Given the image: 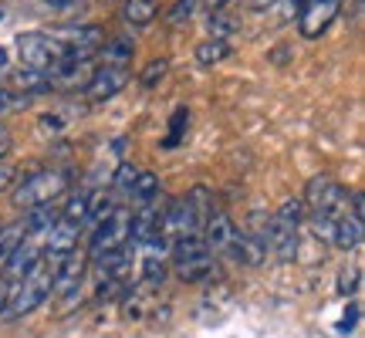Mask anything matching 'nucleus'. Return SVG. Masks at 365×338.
<instances>
[{
	"mask_svg": "<svg viewBox=\"0 0 365 338\" xmlns=\"http://www.w3.org/2000/svg\"><path fill=\"white\" fill-rule=\"evenodd\" d=\"M51 277H54V267L41 257L21 281L11 285V298H7V308H4L0 318H4V322H21L24 314L38 312L41 304L51 298Z\"/></svg>",
	"mask_w": 365,
	"mask_h": 338,
	"instance_id": "nucleus-1",
	"label": "nucleus"
},
{
	"mask_svg": "<svg viewBox=\"0 0 365 338\" xmlns=\"http://www.w3.org/2000/svg\"><path fill=\"white\" fill-rule=\"evenodd\" d=\"M301 223H304V203H301V196H287L284 203L274 210V217H267V230H264L267 254H274L277 260L298 257Z\"/></svg>",
	"mask_w": 365,
	"mask_h": 338,
	"instance_id": "nucleus-2",
	"label": "nucleus"
},
{
	"mask_svg": "<svg viewBox=\"0 0 365 338\" xmlns=\"http://www.w3.org/2000/svg\"><path fill=\"white\" fill-rule=\"evenodd\" d=\"M170 267L176 271L180 281L186 285H200L213 277L217 271V254L203 244V237H182L170 244Z\"/></svg>",
	"mask_w": 365,
	"mask_h": 338,
	"instance_id": "nucleus-3",
	"label": "nucleus"
},
{
	"mask_svg": "<svg viewBox=\"0 0 365 338\" xmlns=\"http://www.w3.org/2000/svg\"><path fill=\"white\" fill-rule=\"evenodd\" d=\"M68 186H71V173L68 169H38V173H31L27 180L14 186V207L21 210L48 207L58 196L68 193Z\"/></svg>",
	"mask_w": 365,
	"mask_h": 338,
	"instance_id": "nucleus-4",
	"label": "nucleus"
},
{
	"mask_svg": "<svg viewBox=\"0 0 365 338\" xmlns=\"http://www.w3.org/2000/svg\"><path fill=\"white\" fill-rule=\"evenodd\" d=\"M129 237H132V207H122V203H118L98 227H91L88 250H85V254H88V264L108 257V254H115V250H125L132 244Z\"/></svg>",
	"mask_w": 365,
	"mask_h": 338,
	"instance_id": "nucleus-5",
	"label": "nucleus"
},
{
	"mask_svg": "<svg viewBox=\"0 0 365 338\" xmlns=\"http://www.w3.org/2000/svg\"><path fill=\"white\" fill-rule=\"evenodd\" d=\"M301 203H304V217H328V220H339L341 213L349 210V190H345L335 176L322 173V176H312V180H308Z\"/></svg>",
	"mask_w": 365,
	"mask_h": 338,
	"instance_id": "nucleus-6",
	"label": "nucleus"
},
{
	"mask_svg": "<svg viewBox=\"0 0 365 338\" xmlns=\"http://www.w3.org/2000/svg\"><path fill=\"white\" fill-rule=\"evenodd\" d=\"M17 54H21V65L31 71H44L51 75L54 68H61L68 61V48L61 44L58 34H44V31H27L17 38Z\"/></svg>",
	"mask_w": 365,
	"mask_h": 338,
	"instance_id": "nucleus-7",
	"label": "nucleus"
},
{
	"mask_svg": "<svg viewBox=\"0 0 365 338\" xmlns=\"http://www.w3.org/2000/svg\"><path fill=\"white\" fill-rule=\"evenodd\" d=\"M88 254L81 247H75L71 254H68L65 260H58L54 264V277H51V295L54 298H78L81 291V281H85V274H88Z\"/></svg>",
	"mask_w": 365,
	"mask_h": 338,
	"instance_id": "nucleus-8",
	"label": "nucleus"
},
{
	"mask_svg": "<svg viewBox=\"0 0 365 338\" xmlns=\"http://www.w3.org/2000/svg\"><path fill=\"white\" fill-rule=\"evenodd\" d=\"M237 227L234 220H230V213L220 207V203H213L207 213V220H203V230H200V237H203V244H207L217 257H230V247H234L237 240Z\"/></svg>",
	"mask_w": 365,
	"mask_h": 338,
	"instance_id": "nucleus-9",
	"label": "nucleus"
},
{
	"mask_svg": "<svg viewBox=\"0 0 365 338\" xmlns=\"http://www.w3.org/2000/svg\"><path fill=\"white\" fill-rule=\"evenodd\" d=\"M341 4L345 0H304V7L298 11V34L301 38H322L328 27L339 21Z\"/></svg>",
	"mask_w": 365,
	"mask_h": 338,
	"instance_id": "nucleus-10",
	"label": "nucleus"
},
{
	"mask_svg": "<svg viewBox=\"0 0 365 338\" xmlns=\"http://www.w3.org/2000/svg\"><path fill=\"white\" fill-rule=\"evenodd\" d=\"M125 85H129V68L95 65L88 85H85V95H88L91 102H108V98H115Z\"/></svg>",
	"mask_w": 365,
	"mask_h": 338,
	"instance_id": "nucleus-11",
	"label": "nucleus"
},
{
	"mask_svg": "<svg viewBox=\"0 0 365 338\" xmlns=\"http://www.w3.org/2000/svg\"><path fill=\"white\" fill-rule=\"evenodd\" d=\"M58 38H61V44L68 48V58H95L98 48L108 41L105 38V27H98V24L71 27V31H61Z\"/></svg>",
	"mask_w": 365,
	"mask_h": 338,
	"instance_id": "nucleus-12",
	"label": "nucleus"
},
{
	"mask_svg": "<svg viewBox=\"0 0 365 338\" xmlns=\"http://www.w3.org/2000/svg\"><path fill=\"white\" fill-rule=\"evenodd\" d=\"M132 54H135V44H132L129 38H112L98 48L95 61H98V65H112V68H129Z\"/></svg>",
	"mask_w": 365,
	"mask_h": 338,
	"instance_id": "nucleus-13",
	"label": "nucleus"
},
{
	"mask_svg": "<svg viewBox=\"0 0 365 338\" xmlns=\"http://www.w3.org/2000/svg\"><path fill=\"white\" fill-rule=\"evenodd\" d=\"M125 196H129V203H135V207H145V203H153L156 196H163L159 176H156V173H149V169H139Z\"/></svg>",
	"mask_w": 365,
	"mask_h": 338,
	"instance_id": "nucleus-14",
	"label": "nucleus"
},
{
	"mask_svg": "<svg viewBox=\"0 0 365 338\" xmlns=\"http://www.w3.org/2000/svg\"><path fill=\"white\" fill-rule=\"evenodd\" d=\"M58 220V207L48 203V207H34V210H24V220H21V230L27 237H38L44 240V234L51 230V223Z\"/></svg>",
	"mask_w": 365,
	"mask_h": 338,
	"instance_id": "nucleus-15",
	"label": "nucleus"
},
{
	"mask_svg": "<svg viewBox=\"0 0 365 338\" xmlns=\"http://www.w3.org/2000/svg\"><path fill=\"white\" fill-rule=\"evenodd\" d=\"M156 14H159V0H125V4H122V21L132 27L153 24Z\"/></svg>",
	"mask_w": 365,
	"mask_h": 338,
	"instance_id": "nucleus-16",
	"label": "nucleus"
},
{
	"mask_svg": "<svg viewBox=\"0 0 365 338\" xmlns=\"http://www.w3.org/2000/svg\"><path fill=\"white\" fill-rule=\"evenodd\" d=\"M227 54H230V44H227V41L207 38L196 48V61L203 68H213V65H220V61H227Z\"/></svg>",
	"mask_w": 365,
	"mask_h": 338,
	"instance_id": "nucleus-17",
	"label": "nucleus"
},
{
	"mask_svg": "<svg viewBox=\"0 0 365 338\" xmlns=\"http://www.w3.org/2000/svg\"><path fill=\"white\" fill-rule=\"evenodd\" d=\"M166 71H170V61H166V58H153V61L145 65V71L139 75V85H143V88H156L159 81L166 78Z\"/></svg>",
	"mask_w": 365,
	"mask_h": 338,
	"instance_id": "nucleus-18",
	"label": "nucleus"
},
{
	"mask_svg": "<svg viewBox=\"0 0 365 338\" xmlns=\"http://www.w3.org/2000/svg\"><path fill=\"white\" fill-rule=\"evenodd\" d=\"M186 126H190V108H176L173 112V122H170V135H166V149H176L182 139V132H186Z\"/></svg>",
	"mask_w": 365,
	"mask_h": 338,
	"instance_id": "nucleus-19",
	"label": "nucleus"
},
{
	"mask_svg": "<svg viewBox=\"0 0 365 338\" xmlns=\"http://www.w3.org/2000/svg\"><path fill=\"white\" fill-rule=\"evenodd\" d=\"M237 27L234 17H227V11H217V14H210V38H217V41H227V34Z\"/></svg>",
	"mask_w": 365,
	"mask_h": 338,
	"instance_id": "nucleus-20",
	"label": "nucleus"
},
{
	"mask_svg": "<svg viewBox=\"0 0 365 338\" xmlns=\"http://www.w3.org/2000/svg\"><path fill=\"white\" fill-rule=\"evenodd\" d=\"M196 4H200V0H176V4H173V11L166 14V17H170V24H186V21L196 14Z\"/></svg>",
	"mask_w": 365,
	"mask_h": 338,
	"instance_id": "nucleus-21",
	"label": "nucleus"
},
{
	"mask_svg": "<svg viewBox=\"0 0 365 338\" xmlns=\"http://www.w3.org/2000/svg\"><path fill=\"white\" fill-rule=\"evenodd\" d=\"M135 173H139L135 166H129V163H122V166L115 169V180H112V190L125 196V193H129V186H132V180H135Z\"/></svg>",
	"mask_w": 365,
	"mask_h": 338,
	"instance_id": "nucleus-22",
	"label": "nucleus"
},
{
	"mask_svg": "<svg viewBox=\"0 0 365 338\" xmlns=\"http://www.w3.org/2000/svg\"><path fill=\"white\" fill-rule=\"evenodd\" d=\"M355 287H359V271H341L339 274V295H355Z\"/></svg>",
	"mask_w": 365,
	"mask_h": 338,
	"instance_id": "nucleus-23",
	"label": "nucleus"
},
{
	"mask_svg": "<svg viewBox=\"0 0 365 338\" xmlns=\"http://www.w3.org/2000/svg\"><path fill=\"white\" fill-rule=\"evenodd\" d=\"M14 102H21V95H14V91L0 88V116H4V112H7V108H11ZM24 102H27V98H24Z\"/></svg>",
	"mask_w": 365,
	"mask_h": 338,
	"instance_id": "nucleus-24",
	"label": "nucleus"
},
{
	"mask_svg": "<svg viewBox=\"0 0 365 338\" xmlns=\"http://www.w3.org/2000/svg\"><path fill=\"white\" fill-rule=\"evenodd\" d=\"M7 298H11V281L0 274V314H4V308H7Z\"/></svg>",
	"mask_w": 365,
	"mask_h": 338,
	"instance_id": "nucleus-25",
	"label": "nucleus"
},
{
	"mask_svg": "<svg viewBox=\"0 0 365 338\" xmlns=\"http://www.w3.org/2000/svg\"><path fill=\"white\" fill-rule=\"evenodd\" d=\"M7 153H11V132L0 126V163H4V156H7Z\"/></svg>",
	"mask_w": 365,
	"mask_h": 338,
	"instance_id": "nucleus-26",
	"label": "nucleus"
},
{
	"mask_svg": "<svg viewBox=\"0 0 365 338\" xmlns=\"http://www.w3.org/2000/svg\"><path fill=\"white\" fill-rule=\"evenodd\" d=\"M203 4H207L210 14H217V11H227V7H230L234 0H203Z\"/></svg>",
	"mask_w": 365,
	"mask_h": 338,
	"instance_id": "nucleus-27",
	"label": "nucleus"
},
{
	"mask_svg": "<svg viewBox=\"0 0 365 338\" xmlns=\"http://www.w3.org/2000/svg\"><path fill=\"white\" fill-rule=\"evenodd\" d=\"M284 7H287L284 17H298V11L304 7V0H284Z\"/></svg>",
	"mask_w": 365,
	"mask_h": 338,
	"instance_id": "nucleus-28",
	"label": "nucleus"
},
{
	"mask_svg": "<svg viewBox=\"0 0 365 338\" xmlns=\"http://www.w3.org/2000/svg\"><path fill=\"white\" fill-rule=\"evenodd\" d=\"M14 180V166H7V163H0V190L7 186V183Z\"/></svg>",
	"mask_w": 365,
	"mask_h": 338,
	"instance_id": "nucleus-29",
	"label": "nucleus"
},
{
	"mask_svg": "<svg viewBox=\"0 0 365 338\" xmlns=\"http://www.w3.org/2000/svg\"><path fill=\"white\" fill-rule=\"evenodd\" d=\"M247 4H250V11H271L277 0H247Z\"/></svg>",
	"mask_w": 365,
	"mask_h": 338,
	"instance_id": "nucleus-30",
	"label": "nucleus"
},
{
	"mask_svg": "<svg viewBox=\"0 0 365 338\" xmlns=\"http://www.w3.org/2000/svg\"><path fill=\"white\" fill-rule=\"evenodd\" d=\"M4 68H7V51L0 48V71H4Z\"/></svg>",
	"mask_w": 365,
	"mask_h": 338,
	"instance_id": "nucleus-31",
	"label": "nucleus"
},
{
	"mask_svg": "<svg viewBox=\"0 0 365 338\" xmlns=\"http://www.w3.org/2000/svg\"><path fill=\"white\" fill-rule=\"evenodd\" d=\"M0 21H7V4L0 0Z\"/></svg>",
	"mask_w": 365,
	"mask_h": 338,
	"instance_id": "nucleus-32",
	"label": "nucleus"
}]
</instances>
